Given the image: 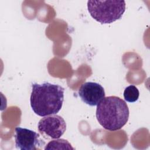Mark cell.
<instances>
[{
	"label": "cell",
	"instance_id": "2",
	"mask_svg": "<svg viewBox=\"0 0 150 150\" xmlns=\"http://www.w3.org/2000/svg\"><path fill=\"white\" fill-rule=\"evenodd\" d=\"M129 108L124 100L117 96L104 97L96 108L98 123L105 129L114 131L121 129L129 118Z\"/></svg>",
	"mask_w": 150,
	"mask_h": 150
},
{
	"label": "cell",
	"instance_id": "8",
	"mask_svg": "<svg viewBox=\"0 0 150 150\" xmlns=\"http://www.w3.org/2000/svg\"><path fill=\"white\" fill-rule=\"evenodd\" d=\"M60 145H63L66 148V149H74V148L71 146V144L67 141L63 139H59L56 140H53L49 142L47 145L45 146V149H56L57 146H59V149H63Z\"/></svg>",
	"mask_w": 150,
	"mask_h": 150
},
{
	"label": "cell",
	"instance_id": "6",
	"mask_svg": "<svg viewBox=\"0 0 150 150\" xmlns=\"http://www.w3.org/2000/svg\"><path fill=\"white\" fill-rule=\"evenodd\" d=\"M79 95L84 103L90 106H95L105 97V94L104 88L100 84L88 81L80 86Z\"/></svg>",
	"mask_w": 150,
	"mask_h": 150
},
{
	"label": "cell",
	"instance_id": "4",
	"mask_svg": "<svg viewBox=\"0 0 150 150\" xmlns=\"http://www.w3.org/2000/svg\"><path fill=\"white\" fill-rule=\"evenodd\" d=\"M38 128L42 134H45L53 139H57L66 131V124L61 116L51 114L45 116L40 120Z\"/></svg>",
	"mask_w": 150,
	"mask_h": 150
},
{
	"label": "cell",
	"instance_id": "7",
	"mask_svg": "<svg viewBox=\"0 0 150 150\" xmlns=\"http://www.w3.org/2000/svg\"><path fill=\"white\" fill-rule=\"evenodd\" d=\"M139 96V90L134 85H130L127 87L124 90V98L125 101L129 103L135 102L138 100Z\"/></svg>",
	"mask_w": 150,
	"mask_h": 150
},
{
	"label": "cell",
	"instance_id": "5",
	"mask_svg": "<svg viewBox=\"0 0 150 150\" xmlns=\"http://www.w3.org/2000/svg\"><path fill=\"white\" fill-rule=\"evenodd\" d=\"M15 134V145L21 150H36L38 146L45 142L40 139V135L34 131L21 127H16Z\"/></svg>",
	"mask_w": 150,
	"mask_h": 150
},
{
	"label": "cell",
	"instance_id": "1",
	"mask_svg": "<svg viewBox=\"0 0 150 150\" xmlns=\"http://www.w3.org/2000/svg\"><path fill=\"white\" fill-rule=\"evenodd\" d=\"M64 92V88L57 84L33 83L30 98L32 110L40 117L56 114L62 107Z\"/></svg>",
	"mask_w": 150,
	"mask_h": 150
},
{
	"label": "cell",
	"instance_id": "3",
	"mask_svg": "<svg viewBox=\"0 0 150 150\" xmlns=\"http://www.w3.org/2000/svg\"><path fill=\"white\" fill-rule=\"evenodd\" d=\"M124 1H88L87 8L91 16L101 24L120 19L125 11Z\"/></svg>",
	"mask_w": 150,
	"mask_h": 150
}]
</instances>
